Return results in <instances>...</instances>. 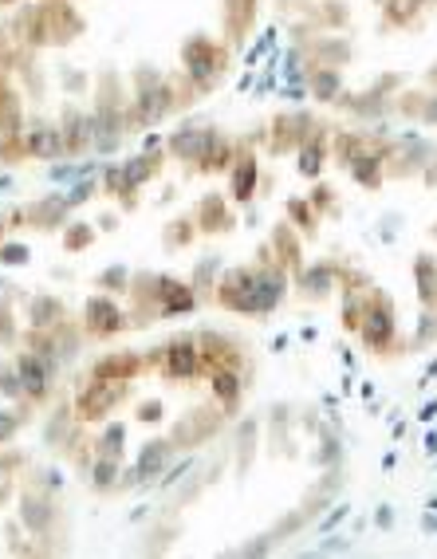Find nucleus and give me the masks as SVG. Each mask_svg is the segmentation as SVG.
Listing matches in <instances>:
<instances>
[{"instance_id":"7ed1b4c3","label":"nucleus","mask_w":437,"mask_h":559,"mask_svg":"<svg viewBox=\"0 0 437 559\" xmlns=\"http://www.w3.org/2000/svg\"><path fill=\"white\" fill-rule=\"evenodd\" d=\"M20 378H24V386L32 390V394L44 390V370H40L36 359H20Z\"/></svg>"},{"instance_id":"f03ea898","label":"nucleus","mask_w":437,"mask_h":559,"mask_svg":"<svg viewBox=\"0 0 437 559\" xmlns=\"http://www.w3.org/2000/svg\"><path fill=\"white\" fill-rule=\"evenodd\" d=\"M194 363H197V354H194L189 343H178V347L170 351V375H189Z\"/></svg>"},{"instance_id":"39448f33","label":"nucleus","mask_w":437,"mask_h":559,"mask_svg":"<svg viewBox=\"0 0 437 559\" xmlns=\"http://www.w3.org/2000/svg\"><path fill=\"white\" fill-rule=\"evenodd\" d=\"M12 429H16V418H12V413H0V441L12 438Z\"/></svg>"},{"instance_id":"20e7f679","label":"nucleus","mask_w":437,"mask_h":559,"mask_svg":"<svg viewBox=\"0 0 437 559\" xmlns=\"http://www.w3.org/2000/svg\"><path fill=\"white\" fill-rule=\"evenodd\" d=\"M213 390H217L225 402H232L237 394H241V386H237V375H217V378H213Z\"/></svg>"},{"instance_id":"423d86ee","label":"nucleus","mask_w":437,"mask_h":559,"mask_svg":"<svg viewBox=\"0 0 437 559\" xmlns=\"http://www.w3.org/2000/svg\"><path fill=\"white\" fill-rule=\"evenodd\" d=\"M4 260H8V264H20V260H28V252L24 248H4Z\"/></svg>"},{"instance_id":"f257e3e1","label":"nucleus","mask_w":437,"mask_h":559,"mask_svg":"<svg viewBox=\"0 0 437 559\" xmlns=\"http://www.w3.org/2000/svg\"><path fill=\"white\" fill-rule=\"evenodd\" d=\"M28 146H32V154H40V158H51V154L63 150V138H60V130H44V134H36Z\"/></svg>"}]
</instances>
